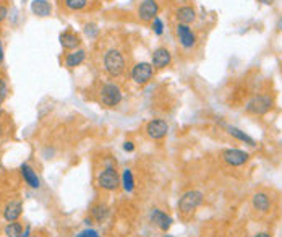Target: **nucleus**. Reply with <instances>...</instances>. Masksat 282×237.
I'll return each mask as SVG.
<instances>
[{
  "mask_svg": "<svg viewBox=\"0 0 282 237\" xmlns=\"http://www.w3.org/2000/svg\"><path fill=\"white\" fill-rule=\"evenodd\" d=\"M104 68L109 77L119 78L125 72V57L119 49H110L104 55Z\"/></svg>",
  "mask_w": 282,
  "mask_h": 237,
  "instance_id": "1",
  "label": "nucleus"
},
{
  "mask_svg": "<svg viewBox=\"0 0 282 237\" xmlns=\"http://www.w3.org/2000/svg\"><path fill=\"white\" fill-rule=\"evenodd\" d=\"M99 99L105 108H115L122 101V89L115 83H105L99 91Z\"/></svg>",
  "mask_w": 282,
  "mask_h": 237,
  "instance_id": "2",
  "label": "nucleus"
},
{
  "mask_svg": "<svg viewBox=\"0 0 282 237\" xmlns=\"http://www.w3.org/2000/svg\"><path fill=\"white\" fill-rule=\"evenodd\" d=\"M246 112L253 115H264L273 109V98L268 94H256L246 104Z\"/></svg>",
  "mask_w": 282,
  "mask_h": 237,
  "instance_id": "3",
  "label": "nucleus"
},
{
  "mask_svg": "<svg viewBox=\"0 0 282 237\" xmlns=\"http://www.w3.org/2000/svg\"><path fill=\"white\" fill-rule=\"evenodd\" d=\"M203 194L198 190H190L187 194L182 195V198L179 200V210L183 215H191L198 206L203 203Z\"/></svg>",
  "mask_w": 282,
  "mask_h": 237,
  "instance_id": "4",
  "label": "nucleus"
},
{
  "mask_svg": "<svg viewBox=\"0 0 282 237\" xmlns=\"http://www.w3.org/2000/svg\"><path fill=\"white\" fill-rule=\"evenodd\" d=\"M98 185L104 190H117L120 185V177L117 174V171L114 168H105L102 172L98 175Z\"/></svg>",
  "mask_w": 282,
  "mask_h": 237,
  "instance_id": "5",
  "label": "nucleus"
},
{
  "mask_svg": "<svg viewBox=\"0 0 282 237\" xmlns=\"http://www.w3.org/2000/svg\"><path fill=\"white\" fill-rule=\"evenodd\" d=\"M159 13V5L156 0H143L138 7V18L141 22L149 23L153 22L154 18H158Z\"/></svg>",
  "mask_w": 282,
  "mask_h": 237,
  "instance_id": "6",
  "label": "nucleus"
},
{
  "mask_svg": "<svg viewBox=\"0 0 282 237\" xmlns=\"http://www.w3.org/2000/svg\"><path fill=\"white\" fill-rule=\"evenodd\" d=\"M153 65L148 62H141L137 64L132 70V80L137 85H146L153 78Z\"/></svg>",
  "mask_w": 282,
  "mask_h": 237,
  "instance_id": "7",
  "label": "nucleus"
},
{
  "mask_svg": "<svg viewBox=\"0 0 282 237\" xmlns=\"http://www.w3.org/2000/svg\"><path fill=\"white\" fill-rule=\"evenodd\" d=\"M222 159L227 163L229 166H243L245 163H248L250 154L243 150H237V148H229L222 151Z\"/></svg>",
  "mask_w": 282,
  "mask_h": 237,
  "instance_id": "8",
  "label": "nucleus"
},
{
  "mask_svg": "<svg viewBox=\"0 0 282 237\" xmlns=\"http://www.w3.org/2000/svg\"><path fill=\"white\" fill-rule=\"evenodd\" d=\"M169 132V125L162 119H153L146 125V133L153 140H162Z\"/></svg>",
  "mask_w": 282,
  "mask_h": 237,
  "instance_id": "9",
  "label": "nucleus"
},
{
  "mask_svg": "<svg viewBox=\"0 0 282 237\" xmlns=\"http://www.w3.org/2000/svg\"><path fill=\"white\" fill-rule=\"evenodd\" d=\"M175 33H177V38L180 44L185 49H191L196 44V34L191 31L190 24H182L177 23V28H175Z\"/></svg>",
  "mask_w": 282,
  "mask_h": 237,
  "instance_id": "10",
  "label": "nucleus"
},
{
  "mask_svg": "<svg viewBox=\"0 0 282 237\" xmlns=\"http://www.w3.org/2000/svg\"><path fill=\"white\" fill-rule=\"evenodd\" d=\"M172 62V55H170L169 49L165 47H158L153 52V59H151V65L154 68H165L167 65Z\"/></svg>",
  "mask_w": 282,
  "mask_h": 237,
  "instance_id": "11",
  "label": "nucleus"
},
{
  "mask_svg": "<svg viewBox=\"0 0 282 237\" xmlns=\"http://www.w3.org/2000/svg\"><path fill=\"white\" fill-rule=\"evenodd\" d=\"M59 39H60L62 47L67 49V50H77L80 44H81V38H80V34H77L75 31H70V29H67V31H63L62 34H60Z\"/></svg>",
  "mask_w": 282,
  "mask_h": 237,
  "instance_id": "12",
  "label": "nucleus"
},
{
  "mask_svg": "<svg viewBox=\"0 0 282 237\" xmlns=\"http://www.w3.org/2000/svg\"><path fill=\"white\" fill-rule=\"evenodd\" d=\"M21 211H23V203L20 200H12L10 203L5 206L3 210V218L8 221V223H13L17 221L20 216H21Z\"/></svg>",
  "mask_w": 282,
  "mask_h": 237,
  "instance_id": "13",
  "label": "nucleus"
},
{
  "mask_svg": "<svg viewBox=\"0 0 282 237\" xmlns=\"http://www.w3.org/2000/svg\"><path fill=\"white\" fill-rule=\"evenodd\" d=\"M151 221L158 226L161 231H169L170 226H172V218L169 215H165L164 211L161 210H153L151 211Z\"/></svg>",
  "mask_w": 282,
  "mask_h": 237,
  "instance_id": "14",
  "label": "nucleus"
},
{
  "mask_svg": "<svg viewBox=\"0 0 282 237\" xmlns=\"http://www.w3.org/2000/svg\"><path fill=\"white\" fill-rule=\"evenodd\" d=\"M175 18H177L179 23L190 24L196 20V12H195L193 7H190V5H183V7L177 8V12H175Z\"/></svg>",
  "mask_w": 282,
  "mask_h": 237,
  "instance_id": "15",
  "label": "nucleus"
},
{
  "mask_svg": "<svg viewBox=\"0 0 282 237\" xmlns=\"http://www.w3.org/2000/svg\"><path fill=\"white\" fill-rule=\"evenodd\" d=\"M21 175H23L24 182H26L31 189H39V187H41V180H39L36 171H34L29 164H23L21 166Z\"/></svg>",
  "mask_w": 282,
  "mask_h": 237,
  "instance_id": "16",
  "label": "nucleus"
},
{
  "mask_svg": "<svg viewBox=\"0 0 282 237\" xmlns=\"http://www.w3.org/2000/svg\"><path fill=\"white\" fill-rule=\"evenodd\" d=\"M84 59H86V52H84L83 49H77V50H72L70 54H67V57H65V65H67L68 68H75V67H80Z\"/></svg>",
  "mask_w": 282,
  "mask_h": 237,
  "instance_id": "17",
  "label": "nucleus"
},
{
  "mask_svg": "<svg viewBox=\"0 0 282 237\" xmlns=\"http://www.w3.org/2000/svg\"><path fill=\"white\" fill-rule=\"evenodd\" d=\"M31 12L41 18H46L52 13V7L47 0H33L31 2Z\"/></svg>",
  "mask_w": 282,
  "mask_h": 237,
  "instance_id": "18",
  "label": "nucleus"
},
{
  "mask_svg": "<svg viewBox=\"0 0 282 237\" xmlns=\"http://www.w3.org/2000/svg\"><path fill=\"white\" fill-rule=\"evenodd\" d=\"M251 203H253L255 210L263 211V213H266V211L271 208V200H269V196L264 194V192H258V194H255Z\"/></svg>",
  "mask_w": 282,
  "mask_h": 237,
  "instance_id": "19",
  "label": "nucleus"
},
{
  "mask_svg": "<svg viewBox=\"0 0 282 237\" xmlns=\"http://www.w3.org/2000/svg\"><path fill=\"white\" fill-rule=\"evenodd\" d=\"M229 133L232 135V137H235L237 140H240V142H243L246 145H250V146H256V142L253 138L250 137V135H246L245 132H242L240 129H237V127H229Z\"/></svg>",
  "mask_w": 282,
  "mask_h": 237,
  "instance_id": "20",
  "label": "nucleus"
},
{
  "mask_svg": "<svg viewBox=\"0 0 282 237\" xmlns=\"http://www.w3.org/2000/svg\"><path fill=\"white\" fill-rule=\"evenodd\" d=\"M23 234V226L13 221V223H8V226L5 228V236L7 237H21Z\"/></svg>",
  "mask_w": 282,
  "mask_h": 237,
  "instance_id": "21",
  "label": "nucleus"
},
{
  "mask_svg": "<svg viewBox=\"0 0 282 237\" xmlns=\"http://www.w3.org/2000/svg\"><path fill=\"white\" fill-rule=\"evenodd\" d=\"M122 184H123V189L132 194L133 189H135V180H133V174L130 169H125L123 171V175H122Z\"/></svg>",
  "mask_w": 282,
  "mask_h": 237,
  "instance_id": "22",
  "label": "nucleus"
},
{
  "mask_svg": "<svg viewBox=\"0 0 282 237\" xmlns=\"http://www.w3.org/2000/svg\"><path fill=\"white\" fill-rule=\"evenodd\" d=\"M63 5L67 10H72V12H78V10H83L88 5V0H63Z\"/></svg>",
  "mask_w": 282,
  "mask_h": 237,
  "instance_id": "23",
  "label": "nucleus"
},
{
  "mask_svg": "<svg viewBox=\"0 0 282 237\" xmlns=\"http://www.w3.org/2000/svg\"><path fill=\"white\" fill-rule=\"evenodd\" d=\"M151 23H153V24H151V28H153L154 34H158V36H161V34L164 33V23H162V20H161V18L158 17V18H154Z\"/></svg>",
  "mask_w": 282,
  "mask_h": 237,
  "instance_id": "24",
  "label": "nucleus"
},
{
  "mask_svg": "<svg viewBox=\"0 0 282 237\" xmlns=\"http://www.w3.org/2000/svg\"><path fill=\"white\" fill-rule=\"evenodd\" d=\"M8 94V86H7V82H5V78L0 77V106L3 104L5 98H7Z\"/></svg>",
  "mask_w": 282,
  "mask_h": 237,
  "instance_id": "25",
  "label": "nucleus"
},
{
  "mask_svg": "<svg viewBox=\"0 0 282 237\" xmlns=\"http://www.w3.org/2000/svg\"><path fill=\"white\" fill-rule=\"evenodd\" d=\"M93 215H94V218L98 219V221H102L105 218V215H107V210H105L104 206H94V208H93Z\"/></svg>",
  "mask_w": 282,
  "mask_h": 237,
  "instance_id": "26",
  "label": "nucleus"
},
{
  "mask_svg": "<svg viewBox=\"0 0 282 237\" xmlns=\"http://www.w3.org/2000/svg\"><path fill=\"white\" fill-rule=\"evenodd\" d=\"M75 237H99V233L98 231H94V229H84V231H81V233H78Z\"/></svg>",
  "mask_w": 282,
  "mask_h": 237,
  "instance_id": "27",
  "label": "nucleus"
},
{
  "mask_svg": "<svg viewBox=\"0 0 282 237\" xmlns=\"http://www.w3.org/2000/svg\"><path fill=\"white\" fill-rule=\"evenodd\" d=\"M7 15H8V8H7V5H0V23H2L3 20L7 18Z\"/></svg>",
  "mask_w": 282,
  "mask_h": 237,
  "instance_id": "28",
  "label": "nucleus"
},
{
  "mask_svg": "<svg viewBox=\"0 0 282 237\" xmlns=\"http://www.w3.org/2000/svg\"><path fill=\"white\" fill-rule=\"evenodd\" d=\"M123 150H125V151H133L135 146H133L132 142H125V143H123Z\"/></svg>",
  "mask_w": 282,
  "mask_h": 237,
  "instance_id": "29",
  "label": "nucleus"
},
{
  "mask_svg": "<svg viewBox=\"0 0 282 237\" xmlns=\"http://www.w3.org/2000/svg\"><path fill=\"white\" fill-rule=\"evenodd\" d=\"M21 237H31V226H26V229L23 231Z\"/></svg>",
  "mask_w": 282,
  "mask_h": 237,
  "instance_id": "30",
  "label": "nucleus"
},
{
  "mask_svg": "<svg viewBox=\"0 0 282 237\" xmlns=\"http://www.w3.org/2000/svg\"><path fill=\"white\" fill-rule=\"evenodd\" d=\"M258 2H261L263 5H273V3H274V0H258Z\"/></svg>",
  "mask_w": 282,
  "mask_h": 237,
  "instance_id": "31",
  "label": "nucleus"
},
{
  "mask_svg": "<svg viewBox=\"0 0 282 237\" xmlns=\"http://www.w3.org/2000/svg\"><path fill=\"white\" fill-rule=\"evenodd\" d=\"M3 60V47H2V41H0V64Z\"/></svg>",
  "mask_w": 282,
  "mask_h": 237,
  "instance_id": "32",
  "label": "nucleus"
},
{
  "mask_svg": "<svg viewBox=\"0 0 282 237\" xmlns=\"http://www.w3.org/2000/svg\"><path fill=\"white\" fill-rule=\"evenodd\" d=\"M255 237H271V236H269L268 233H258Z\"/></svg>",
  "mask_w": 282,
  "mask_h": 237,
  "instance_id": "33",
  "label": "nucleus"
},
{
  "mask_svg": "<svg viewBox=\"0 0 282 237\" xmlns=\"http://www.w3.org/2000/svg\"><path fill=\"white\" fill-rule=\"evenodd\" d=\"M276 28H278V31H282V18H279V22H278V26H276Z\"/></svg>",
  "mask_w": 282,
  "mask_h": 237,
  "instance_id": "34",
  "label": "nucleus"
},
{
  "mask_svg": "<svg viewBox=\"0 0 282 237\" xmlns=\"http://www.w3.org/2000/svg\"><path fill=\"white\" fill-rule=\"evenodd\" d=\"M0 115H2V109H0Z\"/></svg>",
  "mask_w": 282,
  "mask_h": 237,
  "instance_id": "35",
  "label": "nucleus"
},
{
  "mask_svg": "<svg viewBox=\"0 0 282 237\" xmlns=\"http://www.w3.org/2000/svg\"><path fill=\"white\" fill-rule=\"evenodd\" d=\"M33 237H38V236H33Z\"/></svg>",
  "mask_w": 282,
  "mask_h": 237,
  "instance_id": "36",
  "label": "nucleus"
}]
</instances>
